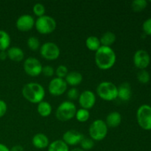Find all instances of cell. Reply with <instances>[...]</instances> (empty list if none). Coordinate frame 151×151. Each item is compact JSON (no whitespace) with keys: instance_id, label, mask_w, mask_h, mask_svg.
Wrapping results in <instances>:
<instances>
[{"instance_id":"obj_2","label":"cell","mask_w":151,"mask_h":151,"mask_svg":"<svg viewBox=\"0 0 151 151\" xmlns=\"http://www.w3.org/2000/svg\"><path fill=\"white\" fill-rule=\"evenodd\" d=\"M22 95L28 102L34 104H38L45 97L44 88L38 83H28L22 88Z\"/></svg>"},{"instance_id":"obj_15","label":"cell","mask_w":151,"mask_h":151,"mask_svg":"<svg viewBox=\"0 0 151 151\" xmlns=\"http://www.w3.org/2000/svg\"><path fill=\"white\" fill-rule=\"evenodd\" d=\"M32 144L35 148L43 150L48 147L50 141L47 135L42 133L36 134L32 139Z\"/></svg>"},{"instance_id":"obj_6","label":"cell","mask_w":151,"mask_h":151,"mask_svg":"<svg viewBox=\"0 0 151 151\" xmlns=\"http://www.w3.org/2000/svg\"><path fill=\"white\" fill-rule=\"evenodd\" d=\"M109 127L103 119H96L90 125L88 133L90 138L94 141H101L108 134Z\"/></svg>"},{"instance_id":"obj_30","label":"cell","mask_w":151,"mask_h":151,"mask_svg":"<svg viewBox=\"0 0 151 151\" xmlns=\"http://www.w3.org/2000/svg\"><path fill=\"white\" fill-rule=\"evenodd\" d=\"M32 11L37 17H41L45 15L46 8L44 4L41 3H36L34 4L33 7H32Z\"/></svg>"},{"instance_id":"obj_38","label":"cell","mask_w":151,"mask_h":151,"mask_svg":"<svg viewBox=\"0 0 151 151\" xmlns=\"http://www.w3.org/2000/svg\"><path fill=\"white\" fill-rule=\"evenodd\" d=\"M0 151H10V150L5 145L0 143Z\"/></svg>"},{"instance_id":"obj_4","label":"cell","mask_w":151,"mask_h":151,"mask_svg":"<svg viewBox=\"0 0 151 151\" xmlns=\"http://www.w3.org/2000/svg\"><path fill=\"white\" fill-rule=\"evenodd\" d=\"M77 108L75 103L72 101H64L60 103L56 109L55 116L58 120L66 122L71 120L75 116Z\"/></svg>"},{"instance_id":"obj_11","label":"cell","mask_w":151,"mask_h":151,"mask_svg":"<svg viewBox=\"0 0 151 151\" xmlns=\"http://www.w3.org/2000/svg\"><path fill=\"white\" fill-rule=\"evenodd\" d=\"M78 103L82 109H92L96 103V96L93 91L90 90H86L80 94L78 97Z\"/></svg>"},{"instance_id":"obj_26","label":"cell","mask_w":151,"mask_h":151,"mask_svg":"<svg viewBox=\"0 0 151 151\" xmlns=\"http://www.w3.org/2000/svg\"><path fill=\"white\" fill-rule=\"evenodd\" d=\"M147 1L146 0H134L131 3V8L136 13H139L146 8Z\"/></svg>"},{"instance_id":"obj_10","label":"cell","mask_w":151,"mask_h":151,"mask_svg":"<svg viewBox=\"0 0 151 151\" xmlns=\"http://www.w3.org/2000/svg\"><path fill=\"white\" fill-rule=\"evenodd\" d=\"M67 83L64 79L55 78L50 81L48 86V91L52 96H61L67 90Z\"/></svg>"},{"instance_id":"obj_31","label":"cell","mask_w":151,"mask_h":151,"mask_svg":"<svg viewBox=\"0 0 151 151\" xmlns=\"http://www.w3.org/2000/svg\"><path fill=\"white\" fill-rule=\"evenodd\" d=\"M55 73L57 78L64 79L66 75H68V73H69V70H68V68L65 65H60L55 70Z\"/></svg>"},{"instance_id":"obj_25","label":"cell","mask_w":151,"mask_h":151,"mask_svg":"<svg viewBox=\"0 0 151 151\" xmlns=\"http://www.w3.org/2000/svg\"><path fill=\"white\" fill-rule=\"evenodd\" d=\"M75 118L80 122H86L88 120L90 117V113L88 110L85 109H80L77 110Z\"/></svg>"},{"instance_id":"obj_23","label":"cell","mask_w":151,"mask_h":151,"mask_svg":"<svg viewBox=\"0 0 151 151\" xmlns=\"http://www.w3.org/2000/svg\"><path fill=\"white\" fill-rule=\"evenodd\" d=\"M48 151H70L69 147L62 139H58L50 143Z\"/></svg>"},{"instance_id":"obj_14","label":"cell","mask_w":151,"mask_h":151,"mask_svg":"<svg viewBox=\"0 0 151 151\" xmlns=\"http://www.w3.org/2000/svg\"><path fill=\"white\" fill-rule=\"evenodd\" d=\"M83 134L75 130H69L66 131L63 135V141L68 146H75L80 144L83 139Z\"/></svg>"},{"instance_id":"obj_35","label":"cell","mask_w":151,"mask_h":151,"mask_svg":"<svg viewBox=\"0 0 151 151\" xmlns=\"http://www.w3.org/2000/svg\"><path fill=\"white\" fill-rule=\"evenodd\" d=\"M7 110V103L2 100H0V118L4 116L5 115Z\"/></svg>"},{"instance_id":"obj_21","label":"cell","mask_w":151,"mask_h":151,"mask_svg":"<svg viewBox=\"0 0 151 151\" xmlns=\"http://www.w3.org/2000/svg\"><path fill=\"white\" fill-rule=\"evenodd\" d=\"M86 46L90 51L97 52L99 48L101 47L100 38L95 35H91V36L88 37L86 40Z\"/></svg>"},{"instance_id":"obj_20","label":"cell","mask_w":151,"mask_h":151,"mask_svg":"<svg viewBox=\"0 0 151 151\" xmlns=\"http://www.w3.org/2000/svg\"><path fill=\"white\" fill-rule=\"evenodd\" d=\"M116 39V35L111 31H108L102 35L101 38H100V41L101 43V46L111 47L112 44H114Z\"/></svg>"},{"instance_id":"obj_16","label":"cell","mask_w":151,"mask_h":151,"mask_svg":"<svg viewBox=\"0 0 151 151\" xmlns=\"http://www.w3.org/2000/svg\"><path fill=\"white\" fill-rule=\"evenodd\" d=\"M6 52H7V58L13 61L20 62L23 60L24 58V53L20 47H9Z\"/></svg>"},{"instance_id":"obj_27","label":"cell","mask_w":151,"mask_h":151,"mask_svg":"<svg viewBox=\"0 0 151 151\" xmlns=\"http://www.w3.org/2000/svg\"><path fill=\"white\" fill-rule=\"evenodd\" d=\"M27 44L29 50L32 51H36L41 47V43L39 39L35 36H30L27 41Z\"/></svg>"},{"instance_id":"obj_3","label":"cell","mask_w":151,"mask_h":151,"mask_svg":"<svg viewBox=\"0 0 151 151\" xmlns=\"http://www.w3.org/2000/svg\"><path fill=\"white\" fill-rule=\"evenodd\" d=\"M97 94L102 100L106 101H113L117 98V87L110 81H103L97 86Z\"/></svg>"},{"instance_id":"obj_19","label":"cell","mask_w":151,"mask_h":151,"mask_svg":"<svg viewBox=\"0 0 151 151\" xmlns=\"http://www.w3.org/2000/svg\"><path fill=\"white\" fill-rule=\"evenodd\" d=\"M122 122V115L118 111H112L108 114L106 123L109 128H116Z\"/></svg>"},{"instance_id":"obj_13","label":"cell","mask_w":151,"mask_h":151,"mask_svg":"<svg viewBox=\"0 0 151 151\" xmlns=\"http://www.w3.org/2000/svg\"><path fill=\"white\" fill-rule=\"evenodd\" d=\"M35 19L31 15L24 14L19 16L16 22V27L19 31L28 32L35 27Z\"/></svg>"},{"instance_id":"obj_7","label":"cell","mask_w":151,"mask_h":151,"mask_svg":"<svg viewBox=\"0 0 151 151\" xmlns=\"http://www.w3.org/2000/svg\"><path fill=\"white\" fill-rule=\"evenodd\" d=\"M137 119L139 125L145 131H151V106L143 104L137 111Z\"/></svg>"},{"instance_id":"obj_39","label":"cell","mask_w":151,"mask_h":151,"mask_svg":"<svg viewBox=\"0 0 151 151\" xmlns=\"http://www.w3.org/2000/svg\"><path fill=\"white\" fill-rule=\"evenodd\" d=\"M70 151H85V150H83V149H81V147H76V148L72 149V150Z\"/></svg>"},{"instance_id":"obj_24","label":"cell","mask_w":151,"mask_h":151,"mask_svg":"<svg viewBox=\"0 0 151 151\" xmlns=\"http://www.w3.org/2000/svg\"><path fill=\"white\" fill-rule=\"evenodd\" d=\"M11 38L6 31L0 29V51H7L10 47Z\"/></svg>"},{"instance_id":"obj_22","label":"cell","mask_w":151,"mask_h":151,"mask_svg":"<svg viewBox=\"0 0 151 151\" xmlns=\"http://www.w3.org/2000/svg\"><path fill=\"white\" fill-rule=\"evenodd\" d=\"M52 106L47 101L43 100L42 102L38 103L37 106V111L38 114L43 117H47L50 116L52 113Z\"/></svg>"},{"instance_id":"obj_18","label":"cell","mask_w":151,"mask_h":151,"mask_svg":"<svg viewBox=\"0 0 151 151\" xmlns=\"http://www.w3.org/2000/svg\"><path fill=\"white\" fill-rule=\"evenodd\" d=\"M64 80L67 85L75 87L80 85L82 83L83 75L82 74L77 71H72V72H69L68 73Z\"/></svg>"},{"instance_id":"obj_32","label":"cell","mask_w":151,"mask_h":151,"mask_svg":"<svg viewBox=\"0 0 151 151\" xmlns=\"http://www.w3.org/2000/svg\"><path fill=\"white\" fill-rule=\"evenodd\" d=\"M67 97L69 100H78V97H79L80 93L78 91V90L75 87H72L70 89L68 90L67 91Z\"/></svg>"},{"instance_id":"obj_12","label":"cell","mask_w":151,"mask_h":151,"mask_svg":"<svg viewBox=\"0 0 151 151\" xmlns=\"http://www.w3.org/2000/svg\"><path fill=\"white\" fill-rule=\"evenodd\" d=\"M150 62V57L148 52L145 50H139L134 53V66L140 70L145 69L149 66Z\"/></svg>"},{"instance_id":"obj_33","label":"cell","mask_w":151,"mask_h":151,"mask_svg":"<svg viewBox=\"0 0 151 151\" xmlns=\"http://www.w3.org/2000/svg\"><path fill=\"white\" fill-rule=\"evenodd\" d=\"M142 29L145 35H151V18L145 21L142 24Z\"/></svg>"},{"instance_id":"obj_40","label":"cell","mask_w":151,"mask_h":151,"mask_svg":"<svg viewBox=\"0 0 151 151\" xmlns=\"http://www.w3.org/2000/svg\"><path fill=\"white\" fill-rule=\"evenodd\" d=\"M150 2H151V1H150Z\"/></svg>"},{"instance_id":"obj_29","label":"cell","mask_w":151,"mask_h":151,"mask_svg":"<svg viewBox=\"0 0 151 151\" xmlns=\"http://www.w3.org/2000/svg\"><path fill=\"white\" fill-rule=\"evenodd\" d=\"M137 80L141 83L147 84L150 81V75L147 71H146L145 69H142V70H140L137 74Z\"/></svg>"},{"instance_id":"obj_34","label":"cell","mask_w":151,"mask_h":151,"mask_svg":"<svg viewBox=\"0 0 151 151\" xmlns=\"http://www.w3.org/2000/svg\"><path fill=\"white\" fill-rule=\"evenodd\" d=\"M41 74H43V75H44L45 77L50 78V77H52L53 75H54L55 69H54V68L52 67L51 66H43Z\"/></svg>"},{"instance_id":"obj_5","label":"cell","mask_w":151,"mask_h":151,"mask_svg":"<svg viewBox=\"0 0 151 151\" xmlns=\"http://www.w3.org/2000/svg\"><path fill=\"white\" fill-rule=\"evenodd\" d=\"M57 27L56 21L50 16L44 15L38 17L35 22V27L36 30L42 35L50 34L55 31Z\"/></svg>"},{"instance_id":"obj_17","label":"cell","mask_w":151,"mask_h":151,"mask_svg":"<svg viewBox=\"0 0 151 151\" xmlns=\"http://www.w3.org/2000/svg\"><path fill=\"white\" fill-rule=\"evenodd\" d=\"M118 89V96L117 98H119L122 101H128L131 99L132 91H131V87L128 83H123L121 84Z\"/></svg>"},{"instance_id":"obj_28","label":"cell","mask_w":151,"mask_h":151,"mask_svg":"<svg viewBox=\"0 0 151 151\" xmlns=\"http://www.w3.org/2000/svg\"><path fill=\"white\" fill-rule=\"evenodd\" d=\"M80 145H81V148L83 149V150H90L94 147V141L91 138L83 137V139L80 142Z\"/></svg>"},{"instance_id":"obj_9","label":"cell","mask_w":151,"mask_h":151,"mask_svg":"<svg viewBox=\"0 0 151 151\" xmlns=\"http://www.w3.org/2000/svg\"><path fill=\"white\" fill-rule=\"evenodd\" d=\"M23 68L27 75L30 77H37L41 74L43 66L36 58L29 57L24 61Z\"/></svg>"},{"instance_id":"obj_37","label":"cell","mask_w":151,"mask_h":151,"mask_svg":"<svg viewBox=\"0 0 151 151\" xmlns=\"http://www.w3.org/2000/svg\"><path fill=\"white\" fill-rule=\"evenodd\" d=\"M7 58V52L6 51H0V60H4Z\"/></svg>"},{"instance_id":"obj_8","label":"cell","mask_w":151,"mask_h":151,"mask_svg":"<svg viewBox=\"0 0 151 151\" xmlns=\"http://www.w3.org/2000/svg\"><path fill=\"white\" fill-rule=\"evenodd\" d=\"M40 54L47 60H55L60 56V50L58 46L53 42H46L40 47Z\"/></svg>"},{"instance_id":"obj_1","label":"cell","mask_w":151,"mask_h":151,"mask_svg":"<svg viewBox=\"0 0 151 151\" xmlns=\"http://www.w3.org/2000/svg\"><path fill=\"white\" fill-rule=\"evenodd\" d=\"M95 63L99 69L108 70L114 66L116 60V55L111 47L101 46L95 52Z\"/></svg>"},{"instance_id":"obj_36","label":"cell","mask_w":151,"mask_h":151,"mask_svg":"<svg viewBox=\"0 0 151 151\" xmlns=\"http://www.w3.org/2000/svg\"><path fill=\"white\" fill-rule=\"evenodd\" d=\"M10 151H24V147L22 145H14L10 149Z\"/></svg>"}]
</instances>
